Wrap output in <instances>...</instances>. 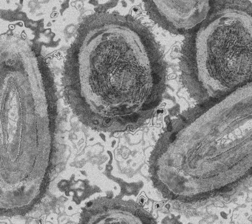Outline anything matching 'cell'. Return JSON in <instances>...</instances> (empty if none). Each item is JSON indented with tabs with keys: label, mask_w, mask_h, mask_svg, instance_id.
<instances>
[{
	"label": "cell",
	"mask_w": 252,
	"mask_h": 224,
	"mask_svg": "<svg viewBox=\"0 0 252 224\" xmlns=\"http://www.w3.org/2000/svg\"><path fill=\"white\" fill-rule=\"evenodd\" d=\"M65 97L96 131L132 129L160 103L166 66L151 32L130 16L100 12L81 23L65 63Z\"/></svg>",
	"instance_id": "1"
},
{
	"label": "cell",
	"mask_w": 252,
	"mask_h": 224,
	"mask_svg": "<svg viewBox=\"0 0 252 224\" xmlns=\"http://www.w3.org/2000/svg\"><path fill=\"white\" fill-rule=\"evenodd\" d=\"M0 95V215L28 214L50 185L55 154L57 102L51 85Z\"/></svg>",
	"instance_id": "2"
},
{
	"label": "cell",
	"mask_w": 252,
	"mask_h": 224,
	"mask_svg": "<svg viewBox=\"0 0 252 224\" xmlns=\"http://www.w3.org/2000/svg\"><path fill=\"white\" fill-rule=\"evenodd\" d=\"M226 2L211 7L204 21L188 34L185 44L182 62L187 83L216 58L197 84L201 89L217 85L230 90L251 83V13L244 11L245 4Z\"/></svg>",
	"instance_id": "3"
},
{
	"label": "cell",
	"mask_w": 252,
	"mask_h": 224,
	"mask_svg": "<svg viewBox=\"0 0 252 224\" xmlns=\"http://www.w3.org/2000/svg\"><path fill=\"white\" fill-rule=\"evenodd\" d=\"M210 1H147L145 6L150 18L174 33L194 31L208 16Z\"/></svg>",
	"instance_id": "4"
},
{
	"label": "cell",
	"mask_w": 252,
	"mask_h": 224,
	"mask_svg": "<svg viewBox=\"0 0 252 224\" xmlns=\"http://www.w3.org/2000/svg\"><path fill=\"white\" fill-rule=\"evenodd\" d=\"M150 223L152 219L131 203L120 199L100 197L87 203L81 210V224Z\"/></svg>",
	"instance_id": "5"
},
{
	"label": "cell",
	"mask_w": 252,
	"mask_h": 224,
	"mask_svg": "<svg viewBox=\"0 0 252 224\" xmlns=\"http://www.w3.org/2000/svg\"><path fill=\"white\" fill-rule=\"evenodd\" d=\"M175 138H176V134L174 133L173 134V135L170 138V142H172L175 140Z\"/></svg>",
	"instance_id": "6"
},
{
	"label": "cell",
	"mask_w": 252,
	"mask_h": 224,
	"mask_svg": "<svg viewBox=\"0 0 252 224\" xmlns=\"http://www.w3.org/2000/svg\"><path fill=\"white\" fill-rule=\"evenodd\" d=\"M221 214L222 217L223 218L226 219V218L225 217V216H226V214H225V213H221Z\"/></svg>",
	"instance_id": "7"
}]
</instances>
